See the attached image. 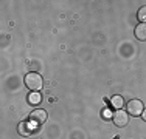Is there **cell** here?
Wrapping results in <instances>:
<instances>
[{"mask_svg": "<svg viewBox=\"0 0 146 139\" xmlns=\"http://www.w3.org/2000/svg\"><path fill=\"white\" fill-rule=\"evenodd\" d=\"M110 105L117 110H123V105H124V99L121 96H112L110 97Z\"/></svg>", "mask_w": 146, "mask_h": 139, "instance_id": "obj_6", "label": "cell"}, {"mask_svg": "<svg viewBox=\"0 0 146 139\" xmlns=\"http://www.w3.org/2000/svg\"><path fill=\"white\" fill-rule=\"evenodd\" d=\"M40 100H42V96H40V93L31 91L30 94H28V104H31V105H37V104H40Z\"/></svg>", "mask_w": 146, "mask_h": 139, "instance_id": "obj_8", "label": "cell"}, {"mask_svg": "<svg viewBox=\"0 0 146 139\" xmlns=\"http://www.w3.org/2000/svg\"><path fill=\"white\" fill-rule=\"evenodd\" d=\"M23 82H25V87L28 90L37 91V93H39V90H42V87H44V79L39 73H28V74L23 77Z\"/></svg>", "mask_w": 146, "mask_h": 139, "instance_id": "obj_1", "label": "cell"}, {"mask_svg": "<svg viewBox=\"0 0 146 139\" xmlns=\"http://www.w3.org/2000/svg\"><path fill=\"white\" fill-rule=\"evenodd\" d=\"M47 117H48V114H47V111L45 110H34L33 113L30 114V121H31V124L33 125H42L45 121H47Z\"/></svg>", "mask_w": 146, "mask_h": 139, "instance_id": "obj_4", "label": "cell"}, {"mask_svg": "<svg viewBox=\"0 0 146 139\" xmlns=\"http://www.w3.org/2000/svg\"><path fill=\"white\" fill-rule=\"evenodd\" d=\"M33 128H34V127H31L28 122H20V124H19V133L23 134V136H28V134H31Z\"/></svg>", "mask_w": 146, "mask_h": 139, "instance_id": "obj_7", "label": "cell"}, {"mask_svg": "<svg viewBox=\"0 0 146 139\" xmlns=\"http://www.w3.org/2000/svg\"><path fill=\"white\" fill-rule=\"evenodd\" d=\"M137 17L140 20V23H146V6H141L137 12Z\"/></svg>", "mask_w": 146, "mask_h": 139, "instance_id": "obj_9", "label": "cell"}, {"mask_svg": "<svg viewBox=\"0 0 146 139\" xmlns=\"http://www.w3.org/2000/svg\"><path fill=\"white\" fill-rule=\"evenodd\" d=\"M141 117H143V121H145V122H146V108L143 110V114H141Z\"/></svg>", "mask_w": 146, "mask_h": 139, "instance_id": "obj_11", "label": "cell"}, {"mask_svg": "<svg viewBox=\"0 0 146 139\" xmlns=\"http://www.w3.org/2000/svg\"><path fill=\"white\" fill-rule=\"evenodd\" d=\"M126 108H127V114L137 117V116H141V114H143L145 105H143V102H141V100L132 99V100H129V102H127Z\"/></svg>", "mask_w": 146, "mask_h": 139, "instance_id": "obj_2", "label": "cell"}, {"mask_svg": "<svg viewBox=\"0 0 146 139\" xmlns=\"http://www.w3.org/2000/svg\"><path fill=\"white\" fill-rule=\"evenodd\" d=\"M101 117H103L104 121H110V119L113 117V113H112V111H110L109 108H106V110L101 111Z\"/></svg>", "mask_w": 146, "mask_h": 139, "instance_id": "obj_10", "label": "cell"}, {"mask_svg": "<svg viewBox=\"0 0 146 139\" xmlns=\"http://www.w3.org/2000/svg\"><path fill=\"white\" fill-rule=\"evenodd\" d=\"M112 121H113V124H115L117 127L123 128V127H126V125L129 124V114H127L126 111H123V110H117L115 113H113Z\"/></svg>", "mask_w": 146, "mask_h": 139, "instance_id": "obj_3", "label": "cell"}, {"mask_svg": "<svg viewBox=\"0 0 146 139\" xmlns=\"http://www.w3.org/2000/svg\"><path fill=\"white\" fill-rule=\"evenodd\" d=\"M135 37L140 42H146V23H138L135 26Z\"/></svg>", "mask_w": 146, "mask_h": 139, "instance_id": "obj_5", "label": "cell"}]
</instances>
